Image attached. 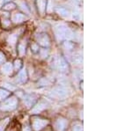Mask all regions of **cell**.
I'll list each match as a JSON object with an SVG mask.
<instances>
[{
    "label": "cell",
    "mask_w": 132,
    "mask_h": 131,
    "mask_svg": "<svg viewBox=\"0 0 132 131\" xmlns=\"http://www.w3.org/2000/svg\"><path fill=\"white\" fill-rule=\"evenodd\" d=\"M55 32H56V35L59 41L63 39L70 40L73 37L72 36L73 35L72 32L67 27H65L64 25H58L55 29Z\"/></svg>",
    "instance_id": "cell-1"
},
{
    "label": "cell",
    "mask_w": 132,
    "mask_h": 131,
    "mask_svg": "<svg viewBox=\"0 0 132 131\" xmlns=\"http://www.w3.org/2000/svg\"><path fill=\"white\" fill-rule=\"evenodd\" d=\"M67 94H68L67 90L63 87H57L51 92V96L55 97V98H57V99L65 98V97L67 96Z\"/></svg>",
    "instance_id": "cell-2"
},
{
    "label": "cell",
    "mask_w": 132,
    "mask_h": 131,
    "mask_svg": "<svg viewBox=\"0 0 132 131\" xmlns=\"http://www.w3.org/2000/svg\"><path fill=\"white\" fill-rule=\"evenodd\" d=\"M16 105H17L16 99L12 98L9 99L8 100H6L5 104H3V106L1 107V108L4 109V110H12V109H14L16 107Z\"/></svg>",
    "instance_id": "cell-3"
},
{
    "label": "cell",
    "mask_w": 132,
    "mask_h": 131,
    "mask_svg": "<svg viewBox=\"0 0 132 131\" xmlns=\"http://www.w3.org/2000/svg\"><path fill=\"white\" fill-rule=\"evenodd\" d=\"M37 41L43 47H48L50 45V39L46 34H40L37 36Z\"/></svg>",
    "instance_id": "cell-4"
},
{
    "label": "cell",
    "mask_w": 132,
    "mask_h": 131,
    "mask_svg": "<svg viewBox=\"0 0 132 131\" xmlns=\"http://www.w3.org/2000/svg\"><path fill=\"white\" fill-rule=\"evenodd\" d=\"M56 65L57 67V69H59L61 71H66L68 69L67 63H66L63 58L57 59V61L56 62Z\"/></svg>",
    "instance_id": "cell-5"
},
{
    "label": "cell",
    "mask_w": 132,
    "mask_h": 131,
    "mask_svg": "<svg viewBox=\"0 0 132 131\" xmlns=\"http://www.w3.org/2000/svg\"><path fill=\"white\" fill-rule=\"evenodd\" d=\"M46 124H47V121H45L44 120H36V121H34L33 126H34V128L38 131V130L42 129Z\"/></svg>",
    "instance_id": "cell-6"
},
{
    "label": "cell",
    "mask_w": 132,
    "mask_h": 131,
    "mask_svg": "<svg viewBox=\"0 0 132 131\" xmlns=\"http://www.w3.org/2000/svg\"><path fill=\"white\" fill-rule=\"evenodd\" d=\"M25 16L21 13H15L12 15V21H14L15 23H21L22 21H24Z\"/></svg>",
    "instance_id": "cell-7"
},
{
    "label": "cell",
    "mask_w": 132,
    "mask_h": 131,
    "mask_svg": "<svg viewBox=\"0 0 132 131\" xmlns=\"http://www.w3.org/2000/svg\"><path fill=\"white\" fill-rule=\"evenodd\" d=\"M46 107H47V105L45 104V103L41 102L40 104H38L37 106H35V108L33 109V113H39V112H41V111H42V110H44V109L46 108Z\"/></svg>",
    "instance_id": "cell-8"
},
{
    "label": "cell",
    "mask_w": 132,
    "mask_h": 131,
    "mask_svg": "<svg viewBox=\"0 0 132 131\" xmlns=\"http://www.w3.org/2000/svg\"><path fill=\"white\" fill-rule=\"evenodd\" d=\"M37 6L41 13H43L46 9V0H37Z\"/></svg>",
    "instance_id": "cell-9"
},
{
    "label": "cell",
    "mask_w": 132,
    "mask_h": 131,
    "mask_svg": "<svg viewBox=\"0 0 132 131\" xmlns=\"http://www.w3.org/2000/svg\"><path fill=\"white\" fill-rule=\"evenodd\" d=\"M27 78V71L26 69H22L20 73H19L18 76V81L19 82H26V80Z\"/></svg>",
    "instance_id": "cell-10"
},
{
    "label": "cell",
    "mask_w": 132,
    "mask_h": 131,
    "mask_svg": "<svg viewBox=\"0 0 132 131\" xmlns=\"http://www.w3.org/2000/svg\"><path fill=\"white\" fill-rule=\"evenodd\" d=\"M2 72L3 73H5V74H9L12 72V64L9 63H5V64H4V66L2 67Z\"/></svg>",
    "instance_id": "cell-11"
},
{
    "label": "cell",
    "mask_w": 132,
    "mask_h": 131,
    "mask_svg": "<svg viewBox=\"0 0 132 131\" xmlns=\"http://www.w3.org/2000/svg\"><path fill=\"white\" fill-rule=\"evenodd\" d=\"M66 121L64 120H58L56 122V128L59 131H63L65 128Z\"/></svg>",
    "instance_id": "cell-12"
},
{
    "label": "cell",
    "mask_w": 132,
    "mask_h": 131,
    "mask_svg": "<svg viewBox=\"0 0 132 131\" xmlns=\"http://www.w3.org/2000/svg\"><path fill=\"white\" fill-rule=\"evenodd\" d=\"M18 5L20 6V7L23 11H25L26 12H28V8H27V5H26V3L23 1V0H19V1H18Z\"/></svg>",
    "instance_id": "cell-13"
},
{
    "label": "cell",
    "mask_w": 132,
    "mask_h": 131,
    "mask_svg": "<svg viewBox=\"0 0 132 131\" xmlns=\"http://www.w3.org/2000/svg\"><path fill=\"white\" fill-rule=\"evenodd\" d=\"M57 12L62 16H68L70 14V12H68L67 9H65V8H63V7L58 8V9H57Z\"/></svg>",
    "instance_id": "cell-14"
},
{
    "label": "cell",
    "mask_w": 132,
    "mask_h": 131,
    "mask_svg": "<svg viewBox=\"0 0 132 131\" xmlns=\"http://www.w3.org/2000/svg\"><path fill=\"white\" fill-rule=\"evenodd\" d=\"M26 52V44L24 42H21L19 45V53H20V56H23Z\"/></svg>",
    "instance_id": "cell-15"
},
{
    "label": "cell",
    "mask_w": 132,
    "mask_h": 131,
    "mask_svg": "<svg viewBox=\"0 0 132 131\" xmlns=\"http://www.w3.org/2000/svg\"><path fill=\"white\" fill-rule=\"evenodd\" d=\"M16 41H17V36L15 34H12V35H10L9 38H8V42L11 44V45H15V43H16Z\"/></svg>",
    "instance_id": "cell-16"
},
{
    "label": "cell",
    "mask_w": 132,
    "mask_h": 131,
    "mask_svg": "<svg viewBox=\"0 0 132 131\" xmlns=\"http://www.w3.org/2000/svg\"><path fill=\"white\" fill-rule=\"evenodd\" d=\"M9 95V92L5 90H3V89H0V100H5L6 97Z\"/></svg>",
    "instance_id": "cell-17"
},
{
    "label": "cell",
    "mask_w": 132,
    "mask_h": 131,
    "mask_svg": "<svg viewBox=\"0 0 132 131\" xmlns=\"http://www.w3.org/2000/svg\"><path fill=\"white\" fill-rule=\"evenodd\" d=\"M14 7H15V5H13V4H7V5H5V6H4V9L5 10H12L14 9Z\"/></svg>",
    "instance_id": "cell-18"
},
{
    "label": "cell",
    "mask_w": 132,
    "mask_h": 131,
    "mask_svg": "<svg viewBox=\"0 0 132 131\" xmlns=\"http://www.w3.org/2000/svg\"><path fill=\"white\" fill-rule=\"evenodd\" d=\"M64 47H65L66 49L70 50V49H71V48H73V45H72L71 42L67 41V42H64Z\"/></svg>",
    "instance_id": "cell-19"
},
{
    "label": "cell",
    "mask_w": 132,
    "mask_h": 131,
    "mask_svg": "<svg viewBox=\"0 0 132 131\" xmlns=\"http://www.w3.org/2000/svg\"><path fill=\"white\" fill-rule=\"evenodd\" d=\"M14 65H15V68L16 69H20V66H21V62H20V60H16L15 63H14Z\"/></svg>",
    "instance_id": "cell-20"
},
{
    "label": "cell",
    "mask_w": 132,
    "mask_h": 131,
    "mask_svg": "<svg viewBox=\"0 0 132 131\" xmlns=\"http://www.w3.org/2000/svg\"><path fill=\"white\" fill-rule=\"evenodd\" d=\"M32 49H33L34 52H36L38 49H39V47H38L36 44H33V45H32Z\"/></svg>",
    "instance_id": "cell-21"
},
{
    "label": "cell",
    "mask_w": 132,
    "mask_h": 131,
    "mask_svg": "<svg viewBox=\"0 0 132 131\" xmlns=\"http://www.w3.org/2000/svg\"><path fill=\"white\" fill-rule=\"evenodd\" d=\"M73 131H82V127H80V126H75L73 128Z\"/></svg>",
    "instance_id": "cell-22"
},
{
    "label": "cell",
    "mask_w": 132,
    "mask_h": 131,
    "mask_svg": "<svg viewBox=\"0 0 132 131\" xmlns=\"http://www.w3.org/2000/svg\"><path fill=\"white\" fill-rule=\"evenodd\" d=\"M48 56V53L46 52V50H42V57H45Z\"/></svg>",
    "instance_id": "cell-23"
},
{
    "label": "cell",
    "mask_w": 132,
    "mask_h": 131,
    "mask_svg": "<svg viewBox=\"0 0 132 131\" xmlns=\"http://www.w3.org/2000/svg\"><path fill=\"white\" fill-rule=\"evenodd\" d=\"M5 60V57H4V55L2 54L1 52H0V63H3V61Z\"/></svg>",
    "instance_id": "cell-24"
},
{
    "label": "cell",
    "mask_w": 132,
    "mask_h": 131,
    "mask_svg": "<svg viewBox=\"0 0 132 131\" xmlns=\"http://www.w3.org/2000/svg\"><path fill=\"white\" fill-rule=\"evenodd\" d=\"M23 131H31V129L28 128V127H25V128H24V130H23Z\"/></svg>",
    "instance_id": "cell-25"
},
{
    "label": "cell",
    "mask_w": 132,
    "mask_h": 131,
    "mask_svg": "<svg viewBox=\"0 0 132 131\" xmlns=\"http://www.w3.org/2000/svg\"><path fill=\"white\" fill-rule=\"evenodd\" d=\"M5 1H7V0H0V5H2V4H4Z\"/></svg>",
    "instance_id": "cell-26"
}]
</instances>
